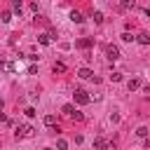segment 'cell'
<instances>
[{"label":"cell","instance_id":"23","mask_svg":"<svg viewBox=\"0 0 150 150\" xmlns=\"http://www.w3.org/2000/svg\"><path fill=\"white\" fill-rule=\"evenodd\" d=\"M110 80H112V82H120V80H122V73H112Z\"/></svg>","mask_w":150,"mask_h":150},{"label":"cell","instance_id":"12","mask_svg":"<svg viewBox=\"0 0 150 150\" xmlns=\"http://www.w3.org/2000/svg\"><path fill=\"white\" fill-rule=\"evenodd\" d=\"M52 70H54V73H66V63H61V61H56Z\"/></svg>","mask_w":150,"mask_h":150},{"label":"cell","instance_id":"13","mask_svg":"<svg viewBox=\"0 0 150 150\" xmlns=\"http://www.w3.org/2000/svg\"><path fill=\"white\" fill-rule=\"evenodd\" d=\"M136 40H138L141 45H150V35H148V33H141V35H138Z\"/></svg>","mask_w":150,"mask_h":150},{"label":"cell","instance_id":"5","mask_svg":"<svg viewBox=\"0 0 150 150\" xmlns=\"http://www.w3.org/2000/svg\"><path fill=\"white\" fill-rule=\"evenodd\" d=\"M77 75H80L82 80H91V77H94V73H91L89 68H80V70H77Z\"/></svg>","mask_w":150,"mask_h":150},{"label":"cell","instance_id":"9","mask_svg":"<svg viewBox=\"0 0 150 150\" xmlns=\"http://www.w3.org/2000/svg\"><path fill=\"white\" fill-rule=\"evenodd\" d=\"M77 47H80V49H89V47H91V40H89V38H82V40H77Z\"/></svg>","mask_w":150,"mask_h":150},{"label":"cell","instance_id":"15","mask_svg":"<svg viewBox=\"0 0 150 150\" xmlns=\"http://www.w3.org/2000/svg\"><path fill=\"white\" fill-rule=\"evenodd\" d=\"M45 124H47V127H54V124H56V117H54V115H45Z\"/></svg>","mask_w":150,"mask_h":150},{"label":"cell","instance_id":"14","mask_svg":"<svg viewBox=\"0 0 150 150\" xmlns=\"http://www.w3.org/2000/svg\"><path fill=\"white\" fill-rule=\"evenodd\" d=\"M21 7H23V2H21V0H12V9H14L16 14H21Z\"/></svg>","mask_w":150,"mask_h":150},{"label":"cell","instance_id":"2","mask_svg":"<svg viewBox=\"0 0 150 150\" xmlns=\"http://www.w3.org/2000/svg\"><path fill=\"white\" fill-rule=\"evenodd\" d=\"M33 129L28 124H16V138H23V136H30Z\"/></svg>","mask_w":150,"mask_h":150},{"label":"cell","instance_id":"25","mask_svg":"<svg viewBox=\"0 0 150 150\" xmlns=\"http://www.w3.org/2000/svg\"><path fill=\"white\" fill-rule=\"evenodd\" d=\"M145 16H148V19H150V9H145Z\"/></svg>","mask_w":150,"mask_h":150},{"label":"cell","instance_id":"3","mask_svg":"<svg viewBox=\"0 0 150 150\" xmlns=\"http://www.w3.org/2000/svg\"><path fill=\"white\" fill-rule=\"evenodd\" d=\"M105 54H108V59H110V61L120 59V49H117L115 45H108V47H105Z\"/></svg>","mask_w":150,"mask_h":150},{"label":"cell","instance_id":"6","mask_svg":"<svg viewBox=\"0 0 150 150\" xmlns=\"http://www.w3.org/2000/svg\"><path fill=\"white\" fill-rule=\"evenodd\" d=\"M127 87H129V91H136V89H141V80H138V77H134V80H129V82H127Z\"/></svg>","mask_w":150,"mask_h":150},{"label":"cell","instance_id":"26","mask_svg":"<svg viewBox=\"0 0 150 150\" xmlns=\"http://www.w3.org/2000/svg\"><path fill=\"white\" fill-rule=\"evenodd\" d=\"M145 145H148V148H150V138H148V141H145Z\"/></svg>","mask_w":150,"mask_h":150},{"label":"cell","instance_id":"24","mask_svg":"<svg viewBox=\"0 0 150 150\" xmlns=\"http://www.w3.org/2000/svg\"><path fill=\"white\" fill-rule=\"evenodd\" d=\"M143 91H145V94H148V96H150V84H148V87H145V89H143Z\"/></svg>","mask_w":150,"mask_h":150},{"label":"cell","instance_id":"11","mask_svg":"<svg viewBox=\"0 0 150 150\" xmlns=\"http://www.w3.org/2000/svg\"><path fill=\"white\" fill-rule=\"evenodd\" d=\"M134 5H136V0H122L120 9H134Z\"/></svg>","mask_w":150,"mask_h":150},{"label":"cell","instance_id":"27","mask_svg":"<svg viewBox=\"0 0 150 150\" xmlns=\"http://www.w3.org/2000/svg\"><path fill=\"white\" fill-rule=\"evenodd\" d=\"M45 150H52V148H45Z\"/></svg>","mask_w":150,"mask_h":150},{"label":"cell","instance_id":"21","mask_svg":"<svg viewBox=\"0 0 150 150\" xmlns=\"http://www.w3.org/2000/svg\"><path fill=\"white\" fill-rule=\"evenodd\" d=\"M23 112H26V117H35V115H38V112H35V108H26Z\"/></svg>","mask_w":150,"mask_h":150},{"label":"cell","instance_id":"4","mask_svg":"<svg viewBox=\"0 0 150 150\" xmlns=\"http://www.w3.org/2000/svg\"><path fill=\"white\" fill-rule=\"evenodd\" d=\"M94 148H96V150H108V148H110V143H108L105 138H101V136H98V138H94Z\"/></svg>","mask_w":150,"mask_h":150},{"label":"cell","instance_id":"19","mask_svg":"<svg viewBox=\"0 0 150 150\" xmlns=\"http://www.w3.org/2000/svg\"><path fill=\"white\" fill-rule=\"evenodd\" d=\"M2 21L9 23V21H12V12H2Z\"/></svg>","mask_w":150,"mask_h":150},{"label":"cell","instance_id":"10","mask_svg":"<svg viewBox=\"0 0 150 150\" xmlns=\"http://www.w3.org/2000/svg\"><path fill=\"white\" fill-rule=\"evenodd\" d=\"M61 110H63V115H68V117H73V115H75V105H70V103H66Z\"/></svg>","mask_w":150,"mask_h":150},{"label":"cell","instance_id":"17","mask_svg":"<svg viewBox=\"0 0 150 150\" xmlns=\"http://www.w3.org/2000/svg\"><path fill=\"white\" fill-rule=\"evenodd\" d=\"M136 134H138L141 138H148V127H138V129H136Z\"/></svg>","mask_w":150,"mask_h":150},{"label":"cell","instance_id":"1","mask_svg":"<svg viewBox=\"0 0 150 150\" xmlns=\"http://www.w3.org/2000/svg\"><path fill=\"white\" fill-rule=\"evenodd\" d=\"M73 98H75V103H80V105H87V103L91 101V98H89V94H87L84 89H75Z\"/></svg>","mask_w":150,"mask_h":150},{"label":"cell","instance_id":"7","mask_svg":"<svg viewBox=\"0 0 150 150\" xmlns=\"http://www.w3.org/2000/svg\"><path fill=\"white\" fill-rule=\"evenodd\" d=\"M70 21H73V23H82L84 19H82V14H80V12H75V9H73V12H70Z\"/></svg>","mask_w":150,"mask_h":150},{"label":"cell","instance_id":"8","mask_svg":"<svg viewBox=\"0 0 150 150\" xmlns=\"http://www.w3.org/2000/svg\"><path fill=\"white\" fill-rule=\"evenodd\" d=\"M38 42H40V45H49V42H52V35H49V33H42V35H38Z\"/></svg>","mask_w":150,"mask_h":150},{"label":"cell","instance_id":"20","mask_svg":"<svg viewBox=\"0 0 150 150\" xmlns=\"http://www.w3.org/2000/svg\"><path fill=\"white\" fill-rule=\"evenodd\" d=\"M103 21V14L101 12H94V23H101Z\"/></svg>","mask_w":150,"mask_h":150},{"label":"cell","instance_id":"16","mask_svg":"<svg viewBox=\"0 0 150 150\" xmlns=\"http://www.w3.org/2000/svg\"><path fill=\"white\" fill-rule=\"evenodd\" d=\"M56 148H59V150H68V141H66V138H59V141H56Z\"/></svg>","mask_w":150,"mask_h":150},{"label":"cell","instance_id":"22","mask_svg":"<svg viewBox=\"0 0 150 150\" xmlns=\"http://www.w3.org/2000/svg\"><path fill=\"white\" fill-rule=\"evenodd\" d=\"M70 120H75V122H80V120H84V115H82V112H80V110H75V115H73V117H70Z\"/></svg>","mask_w":150,"mask_h":150},{"label":"cell","instance_id":"18","mask_svg":"<svg viewBox=\"0 0 150 150\" xmlns=\"http://www.w3.org/2000/svg\"><path fill=\"white\" fill-rule=\"evenodd\" d=\"M122 40H124V42H134V40H136V38H134V35H131V33H122Z\"/></svg>","mask_w":150,"mask_h":150}]
</instances>
